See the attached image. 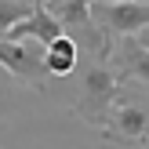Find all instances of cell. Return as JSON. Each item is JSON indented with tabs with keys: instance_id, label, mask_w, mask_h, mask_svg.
Listing matches in <instances>:
<instances>
[{
	"instance_id": "obj_1",
	"label": "cell",
	"mask_w": 149,
	"mask_h": 149,
	"mask_svg": "<svg viewBox=\"0 0 149 149\" xmlns=\"http://www.w3.org/2000/svg\"><path fill=\"white\" fill-rule=\"evenodd\" d=\"M77 73H80V98L73 106V113L91 127H106L109 113L120 98V87H124L116 69L109 62H91L87 58V62L77 65Z\"/></svg>"
},
{
	"instance_id": "obj_2",
	"label": "cell",
	"mask_w": 149,
	"mask_h": 149,
	"mask_svg": "<svg viewBox=\"0 0 149 149\" xmlns=\"http://www.w3.org/2000/svg\"><path fill=\"white\" fill-rule=\"evenodd\" d=\"M102 138L109 146H124V149L149 146V95H131L120 87V98L102 127Z\"/></svg>"
},
{
	"instance_id": "obj_3",
	"label": "cell",
	"mask_w": 149,
	"mask_h": 149,
	"mask_svg": "<svg viewBox=\"0 0 149 149\" xmlns=\"http://www.w3.org/2000/svg\"><path fill=\"white\" fill-rule=\"evenodd\" d=\"M44 44L36 40H0V65L18 84L33 91H47V65H44Z\"/></svg>"
},
{
	"instance_id": "obj_4",
	"label": "cell",
	"mask_w": 149,
	"mask_h": 149,
	"mask_svg": "<svg viewBox=\"0 0 149 149\" xmlns=\"http://www.w3.org/2000/svg\"><path fill=\"white\" fill-rule=\"evenodd\" d=\"M91 18L95 26L102 29L113 40H127V36H138L142 29H149V4H95L91 0Z\"/></svg>"
},
{
	"instance_id": "obj_5",
	"label": "cell",
	"mask_w": 149,
	"mask_h": 149,
	"mask_svg": "<svg viewBox=\"0 0 149 149\" xmlns=\"http://www.w3.org/2000/svg\"><path fill=\"white\" fill-rule=\"evenodd\" d=\"M116 69V77H120V84H146L149 87V51L142 44H135L127 36V40H116L113 47V62H109Z\"/></svg>"
},
{
	"instance_id": "obj_6",
	"label": "cell",
	"mask_w": 149,
	"mask_h": 149,
	"mask_svg": "<svg viewBox=\"0 0 149 149\" xmlns=\"http://www.w3.org/2000/svg\"><path fill=\"white\" fill-rule=\"evenodd\" d=\"M58 36H62V26L47 15V7H36L26 22H18V26L4 36V40H36V44H44V47H51Z\"/></svg>"
},
{
	"instance_id": "obj_7",
	"label": "cell",
	"mask_w": 149,
	"mask_h": 149,
	"mask_svg": "<svg viewBox=\"0 0 149 149\" xmlns=\"http://www.w3.org/2000/svg\"><path fill=\"white\" fill-rule=\"evenodd\" d=\"M44 65H47V77H69V73H77V65H80L77 44H73L69 36H58V40L44 51Z\"/></svg>"
},
{
	"instance_id": "obj_8",
	"label": "cell",
	"mask_w": 149,
	"mask_h": 149,
	"mask_svg": "<svg viewBox=\"0 0 149 149\" xmlns=\"http://www.w3.org/2000/svg\"><path fill=\"white\" fill-rule=\"evenodd\" d=\"M33 11H36V4H29V0H0V40H4L18 22H26Z\"/></svg>"
},
{
	"instance_id": "obj_9",
	"label": "cell",
	"mask_w": 149,
	"mask_h": 149,
	"mask_svg": "<svg viewBox=\"0 0 149 149\" xmlns=\"http://www.w3.org/2000/svg\"><path fill=\"white\" fill-rule=\"evenodd\" d=\"M131 40H135V44H142V47L149 51V29H142V33H138V36H131Z\"/></svg>"
},
{
	"instance_id": "obj_10",
	"label": "cell",
	"mask_w": 149,
	"mask_h": 149,
	"mask_svg": "<svg viewBox=\"0 0 149 149\" xmlns=\"http://www.w3.org/2000/svg\"><path fill=\"white\" fill-rule=\"evenodd\" d=\"M95 4H127V0H95Z\"/></svg>"
}]
</instances>
